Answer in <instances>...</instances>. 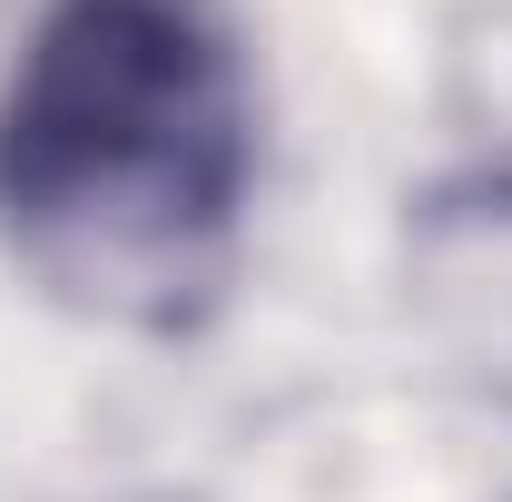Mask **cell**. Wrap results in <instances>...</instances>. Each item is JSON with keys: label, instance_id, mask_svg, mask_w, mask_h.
Instances as JSON below:
<instances>
[{"label": "cell", "instance_id": "1", "mask_svg": "<svg viewBox=\"0 0 512 502\" xmlns=\"http://www.w3.org/2000/svg\"><path fill=\"white\" fill-rule=\"evenodd\" d=\"M256 188L247 50L207 0H50L0 79V237L89 315L188 325Z\"/></svg>", "mask_w": 512, "mask_h": 502}]
</instances>
